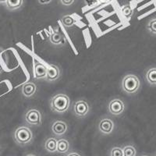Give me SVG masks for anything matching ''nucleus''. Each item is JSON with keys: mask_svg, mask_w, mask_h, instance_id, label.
I'll return each instance as SVG.
<instances>
[{"mask_svg": "<svg viewBox=\"0 0 156 156\" xmlns=\"http://www.w3.org/2000/svg\"><path fill=\"white\" fill-rule=\"evenodd\" d=\"M69 103L70 101L69 97L63 94H56L51 98L50 101L51 109L54 112L58 113H63L66 112L69 107Z\"/></svg>", "mask_w": 156, "mask_h": 156, "instance_id": "f257e3e1", "label": "nucleus"}, {"mask_svg": "<svg viewBox=\"0 0 156 156\" xmlns=\"http://www.w3.org/2000/svg\"><path fill=\"white\" fill-rule=\"evenodd\" d=\"M140 82L137 76L134 75H126L122 81V90L127 94H134L138 90Z\"/></svg>", "mask_w": 156, "mask_h": 156, "instance_id": "f03ea898", "label": "nucleus"}, {"mask_svg": "<svg viewBox=\"0 0 156 156\" xmlns=\"http://www.w3.org/2000/svg\"><path fill=\"white\" fill-rule=\"evenodd\" d=\"M14 138L16 143L20 145H25L31 142L33 134L29 128L26 126H20L16 129L14 133Z\"/></svg>", "mask_w": 156, "mask_h": 156, "instance_id": "7ed1b4c3", "label": "nucleus"}, {"mask_svg": "<svg viewBox=\"0 0 156 156\" xmlns=\"http://www.w3.org/2000/svg\"><path fill=\"white\" fill-rule=\"evenodd\" d=\"M25 119L28 124L37 126V125L41 124V115L38 110L32 108V109L28 110V112L26 113Z\"/></svg>", "mask_w": 156, "mask_h": 156, "instance_id": "20e7f679", "label": "nucleus"}, {"mask_svg": "<svg viewBox=\"0 0 156 156\" xmlns=\"http://www.w3.org/2000/svg\"><path fill=\"white\" fill-rule=\"evenodd\" d=\"M125 108L124 103L120 99H113L108 104V111L112 115H120Z\"/></svg>", "mask_w": 156, "mask_h": 156, "instance_id": "39448f33", "label": "nucleus"}, {"mask_svg": "<svg viewBox=\"0 0 156 156\" xmlns=\"http://www.w3.org/2000/svg\"><path fill=\"white\" fill-rule=\"evenodd\" d=\"M89 108L88 104L85 101H78L75 102L73 111L77 116L83 117L88 113Z\"/></svg>", "mask_w": 156, "mask_h": 156, "instance_id": "423d86ee", "label": "nucleus"}, {"mask_svg": "<svg viewBox=\"0 0 156 156\" xmlns=\"http://www.w3.org/2000/svg\"><path fill=\"white\" fill-rule=\"evenodd\" d=\"M98 129L103 134H110L114 129V123L111 119H104L100 121Z\"/></svg>", "mask_w": 156, "mask_h": 156, "instance_id": "0eeeda50", "label": "nucleus"}, {"mask_svg": "<svg viewBox=\"0 0 156 156\" xmlns=\"http://www.w3.org/2000/svg\"><path fill=\"white\" fill-rule=\"evenodd\" d=\"M67 125L66 122L63 121L58 120L53 122V124L51 126V130L54 134L57 135V136H62L67 131Z\"/></svg>", "mask_w": 156, "mask_h": 156, "instance_id": "6e6552de", "label": "nucleus"}, {"mask_svg": "<svg viewBox=\"0 0 156 156\" xmlns=\"http://www.w3.org/2000/svg\"><path fill=\"white\" fill-rule=\"evenodd\" d=\"M60 75V71L58 66L55 65H50L47 67V75L46 79L48 81H55L59 77Z\"/></svg>", "mask_w": 156, "mask_h": 156, "instance_id": "1a4fd4ad", "label": "nucleus"}, {"mask_svg": "<svg viewBox=\"0 0 156 156\" xmlns=\"http://www.w3.org/2000/svg\"><path fill=\"white\" fill-rule=\"evenodd\" d=\"M36 90H37V87H36L35 84L34 83L29 82V83H24L23 85L22 93L25 97L30 98L34 95V93L36 92Z\"/></svg>", "mask_w": 156, "mask_h": 156, "instance_id": "9d476101", "label": "nucleus"}, {"mask_svg": "<svg viewBox=\"0 0 156 156\" xmlns=\"http://www.w3.org/2000/svg\"><path fill=\"white\" fill-rule=\"evenodd\" d=\"M47 67L41 63H37L34 66V78L42 79L46 77Z\"/></svg>", "mask_w": 156, "mask_h": 156, "instance_id": "9b49d317", "label": "nucleus"}, {"mask_svg": "<svg viewBox=\"0 0 156 156\" xmlns=\"http://www.w3.org/2000/svg\"><path fill=\"white\" fill-rule=\"evenodd\" d=\"M69 149V144L68 140L61 139L57 142V151L58 154H66Z\"/></svg>", "mask_w": 156, "mask_h": 156, "instance_id": "f8f14e48", "label": "nucleus"}, {"mask_svg": "<svg viewBox=\"0 0 156 156\" xmlns=\"http://www.w3.org/2000/svg\"><path fill=\"white\" fill-rule=\"evenodd\" d=\"M57 140L55 138H48L44 143V148L50 153H55L57 151Z\"/></svg>", "mask_w": 156, "mask_h": 156, "instance_id": "ddd939ff", "label": "nucleus"}, {"mask_svg": "<svg viewBox=\"0 0 156 156\" xmlns=\"http://www.w3.org/2000/svg\"><path fill=\"white\" fill-rule=\"evenodd\" d=\"M5 3L8 9L14 10L21 7V5H23V0H7Z\"/></svg>", "mask_w": 156, "mask_h": 156, "instance_id": "4468645a", "label": "nucleus"}, {"mask_svg": "<svg viewBox=\"0 0 156 156\" xmlns=\"http://www.w3.org/2000/svg\"><path fill=\"white\" fill-rule=\"evenodd\" d=\"M146 79L150 84H156V68H152L147 71Z\"/></svg>", "mask_w": 156, "mask_h": 156, "instance_id": "2eb2a0df", "label": "nucleus"}, {"mask_svg": "<svg viewBox=\"0 0 156 156\" xmlns=\"http://www.w3.org/2000/svg\"><path fill=\"white\" fill-rule=\"evenodd\" d=\"M122 151H123V156H136V154L135 147L131 145L125 146L122 148Z\"/></svg>", "mask_w": 156, "mask_h": 156, "instance_id": "dca6fc26", "label": "nucleus"}, {"mask_svg": "<svg viewBox=\"0 0 156 156\" xmlns=\"http://www.w3.org/2000/svg\"><path fill=\"white\" fill-rule=\"evenodd\" d=\"M62 36L61 35V34L57 33V32L53 33V34L50 36V41H51V42L54 44H59L62 42Z\"/></svg>", "mask_w": 156, "mask_h": 156, "instance_id": "f3484780", "label": "nucleus"}, {"mask_svg": "<svg viewBox=\"0 0 156 156\" xmlns=\"http://www.w3.org/2000/svg\"><path fill=\"white\" fill-rule=\"evenodd\" d=\"M62 23L64 26H66L67 27H72L74 24V20L70 16H64L62 18Z\"/></svg>", "mask_w": 156, "mask_h": 156, "instance_id": "a211bd4d", "label": "nucleus"}, {"mask_svg": "<svg viewBox=\"0 0 156 156\" xmlns=\"http://www.w3.org/2000/svg\"><path fill=\"white\" fill-rule=\"evenodd\" d=\"M110 156H123L122 149L119 147H115L111 150Z\"/></svg>", "mask_w": 156, "mask_h": 156, "instance_id": "6ab92c4d", "label": "nucleus"}, {"mask_svg": "<svg viewBox=\"0 0 156 156\" xmlns=\"http://www.w3.org/2000/svg\"><path fill=\"white\" fill-rule=\"evenodd\" d=\"M147 29L151 33L156 34V19L151 20L147 25Z\"/></svg>", "mask_w": 156, "mask_h": 156, "instance_id": "aec40b11", "label": "nucleus"}, {"mask_svg": "<svg viewBox=\"0 0 156 156\" xmlns=\"http://www.w3.org/2000/svg\"><path fill=\"white\" fill-rule=\"evenodd\" d=\"M122 12L123 13V15L127 18H129L132 16V14H133V10H132V9L129 5H126V6L122 8Z\"/></svg>", "mask_w": 156, "mask_h": 156, "instance_id": "412c9836", "label": "nucleus"}, {"mask_svg": "<svg viewBox=\"0 0 156 156\" xmlns=\"http://www.w3.org/2000/svg\"><path fill=\"white\" fill-rule=\"evenodd\" d=\"M62 5H70L73 3L74 0H60Z\"/></svg>", "mask_w": 156, "mask_h": 156, "instance_id": "4be33fe9", "label": "nucleus"}, {"mask_svg": "<svg viewBox=\"0 0 156 156\" xmlns=\"http://www.w3.org/2000/svg\"><path fill=\"white\" fill-rule=\"evenodd\" d=\"M52 0H38V2L40 4H42V5H44V4H48L51 2Z\"/></svg>", "mask_w": 156, "mask_h": 156, "instance_id": "5701e85b", "label": "nucleus"}, {"mask_svg": "<svg viewBox=\"0 0 156 156\" xmlns=\"http://www.w3.org/2000/svg\"><path fill=\"white\" fill-rule=\"evenodd\" d=\"M98 0H85L86 3L87 5H92V4H94L96 2H97Z\"/></svg>", "mask_w": 156, "mask_h": 156, "instance_id": "b1692460", "label": "nucleus"}, {"mask_svg": "<svg viewBox=\"0 0 156 156\" xmlns=\"http://www.w3.org/2000/svg\"><path fill=\"white\" fill-rule=\"evenodd\" d=\"M67 156H81V155H80V154H78V153L73 151V152L69 153V154H67Z\"/></svg>", "mask_w": 156, "mask_h": 156, "instance_id": "393cba45", "label": "nucleus"}, {"mask_svg": "<svg viewBox=\"0 0 156 156\" xmlns=\"http://www.w3.org/2000/svg\"><path fill=\"white\" fill-rule=\"evenodd\" d=\"M98 2H106V1H108V0H98Z\"/></svg>", "mask_w": 156, "mask_h": 156, "instance_id": "a878e982", "label": "nucleus"}, {"mask_svg": "<svg viewBox=\"0 0 156 156\" xmlns=\"http://www.w3.org/2000/svg\"><path fill=\"white\" fill-rule=\"evenodd\" d=\"M26 156H36V155L35 154H27Z\"/></svg>", "mask_w": 156, "mask_h": 156, "instance_id": "bb28decb", "label": "nucleus"}, {"mask_svg": "<svg viewBox=\"0 0 156 156\" xmlns=\"http://www.w3.org/2000/svg\"><path fill=\"white\" fill-rule=\"evenodd\" d=\"M7 0H0V2H6Z\"/></svg>", "mask_w": 156, "mask_h": 156, "instance_id": "cd10ccee", "label": "nucleus"}, {"mask_svg": "<svg viewBox=\"0 0 156 156\" xmlns=\"http://www.w3.org/2000/svg\"><path fill=\"white\" fill-rule=\"evenodd\" d=\"M143 156H147V155H143Z\"/></svg>", "mask_w": 156, "mask_h": 156, "instance_id": "c85d7f7f", "label": "nucleus"}]
</instances>
